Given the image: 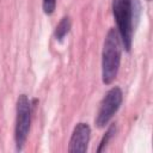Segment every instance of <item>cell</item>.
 Instances as JSON below:
<instances>
[{
  "mask_svg": "<svg viewBox=\"0 0 153 153\" xmlns=\"http://www.w3.org/2000/svg\"><path fill=\"white\" fill-rule=\"evenodd\" d=\"M115 129H116V128H115V124H112V126L108 129V131L105 133V135L103 136V139H102V141H100V143H99V147H98V149H97L98 152H100V151H102V149L108 145L109 140H110V139H111V136L115 134Z\"/></svg>",
  "mask_w": 153,
  "mask_h": 153,
  "instance_id": "52a82bcc",
  "label": "cell"
},
{
  "mask_svg": "<svg viewBox=\"0 0 153 153\" xmlns=\"http://www.w3.org/2000/svg\"><path fill=\"white\" fill-rule=\"evenodd\" d=\"M140 6L137 0H112V13L117 24L121 43L127 51L130 50L134 33V19L137 18Z\"/></svg>",
  "mask_w": 153,
  "mask_h": 153,
  "instance_id": "6da1fadb",
  "label": "cell"
},
{
  "mask_svg": "<svg viewBox=\"0 0 153 153\" xmlns=\"http://www.w3.org/2000/svg\"><path fill=\"white\" fill-rule=\"evenodd\" d=\"M147 1H151V0H147Z\"/></svg>",
  "mask_w": 153,
  "mask_h": 153,
  "instance_id": "9c48e42d",
  "label": "cell"
},
{
  "mask_svg": "<svg viewBox=\"0 0 153 153\" xmlns=\"http://www.w3.org/2000/svg\"><path fill=\"white\" fill-rule=\"evenodd\" d=\"M71 26H72L71 18H69L68 16H67V17H63V18L60 20V23L57 24L56 29H55V32H54L55 38H56L57 41H60V42H61V41L66 37V35L69 32Z\"/></svg>",
  "mask_w": 153,
  "mask_h": 153,
  "instance_id": "8992f818",
  "label": "cell"
},
{
  "mask_svg": "<svg viewBox=\"0 0 153 153\" xmlns=\"http://www.w3.org/2000/svg\"><path fill=\"white\" fill-rule=\"evenodd\" d=\"M122 99H123L122 90L117 86L110 88L106 92V94L104 96L100 103V106L96 117V124L98 128H103L109 123V121L120 109Z\"/></svg>",
  "mask_w": 153,
  "mask_h": 153,
  "instance_id": "277c9868",
  "label": "cell"
},
{
  "mask_svg": "<svg viewBox=\"0 0 153 153\" xmlns=\"http://www.w3.org/2000/svg\"><path fill=\"white\" fill-rule=\"evenodd\" d=\"M121 38L116 29H110L105 36L102 54V79L109 85L117 76L121 63Z\"/></svg>",
  "mask_w": 153,
  "mask_h": 153,
  "instance_id": "7a4b0ae2",
  "label": "cell"
},
{
  "mask_svg": "<svg viewBox=\"0 0 153 153\" xmlns=\"http://www.w3.org/2000/svg\"><path fill=\"white\" fill-rule=\"evenodd\" d=\"M90 134H91V129L87 123H84V122L78 123L72 133L69 146H68V152H75V153L86 152L87 145L90 141Z\"/></svg>",
  "mask_w": 153,
  "mask_h": 153,
  "instance_id": "5b68a950",
  "label": "cell"
},
{
  "mask_svg": "<svg viewBox=\"0 0 153 153\" xmlns=\"http://www.w3.org/2000/svg\"><path fill=\"white\" fill-rule=\"evenodd\" d=\"M42 7L45 14H51L56 7V0H43Z\"/></svg>",
  "mask_w": 153,
  "mask_h": 153,
  "instance_id": "ba28073f",
  "label": "cell"
},
{
  "mask_svg": "<svg viewBox=\"0 0 153 153\" xmlns=\"http://www.w3.org/2000/svg\"><path fill=\"white\" fill-rule=\"evenodd\" d=\"M32 104L26 94H20L17 99V117L14 127V140L18 151H22L30 130Z\"/></svg>",
  "mask_w": 153,
  "mask_h": 153,
  "instance_id": "3957f363",
  "label": "cell"
}]
</instances>
